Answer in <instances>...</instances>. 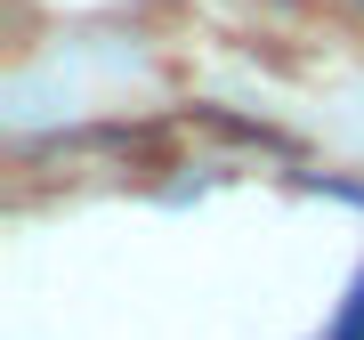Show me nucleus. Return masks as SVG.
I'll return each mask as SVG.
<instances>
[{
    "label": "nucleus",
    "instance_id": "nucleus-1",
    "mask_svg": "<svg viewBox=\"0 0 364 340\" xmlns=\"http://www.w3.org/2000/svg\"><path fill=\"white\" fill-rule=\"evenodd\" d=\"M324 340H364V275L348 284V308H340V324H332Z\"/></svg>",
    "mask_w": 364,
    "mask_h": 340
}]
</instances>
